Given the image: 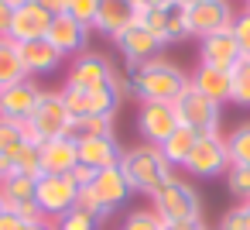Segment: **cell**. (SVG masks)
Here are the masks:
<instances>
[{
	"mask_svg": "<svg viewBox=\"0 0 250 230\" xmlns=\"http://www.w3.org/2000/svg\"><path fill=\"white\" fill-rule=\"evenodd\" d=\"M127 79H130V96L137 103H175L188 86V72L165 55H154L127 69Z\"/></svg>",
	"mask_w": 250,
	"mask_h": 230,
	"instance_id": "6da1fadb",
	"label": "cell"
},
{
	"mask_svg": "<svg viewBox=\"0 0 250 230\" xmlns=\"http://www.w3.org/2000/svg\"><path fill=\"white\" fill-rule=\"evenodd\" d=\"M120 172H124L127 185H130V192L147 196V199L175 175V168L168 165V158L161 155V148H158V144H144V141L124 148V155H120Z\"/></svg>",
	"mask_w": 250,
	"mask_h": 230,
	"instance_id": "7a4b0ae2",
	"label": "cell"
},
{
	"mask_svg": "<svg viewBox=\"0 0 250 230\" xmlns=\"http://www.w3.org/2000/svg\"><path fill=\"white\" fill-rule=\"evenodd\" d=\"M151 209L165 220V223H171V220H202V196H199V189L185 179V175H171L154 196H151Z\"/></svg>",
	"mask_w": 250,
	"mask_h": 230,
	"instance_id": "3957f363",
	"label": "cell"
},
{
	"mask_svg": "<svg viewBox=\"0 0 250 230\" xmlns=\"http://www.w3.org/2000/svg\"><path fill=\"white\" fill-rule=\"evenodd\" d=\"M24 124H28V134H31L35 144L52 141V138H65L72 117H69V110H65V103H62V90H42V96H38L31 117H28Z\"/></svg>",
	"mask_w": 250,
	"mask_h": 230,
	"instance_id": "277c9868",
	"label": "cell"
},
{
	"mask_svg": "<svg viewBox=\"0 0 250 230\" xmlns=\"http://www.w3.org/2000/svg\"><path fill=\"white\" fill-rule=\"evenodd\" d=\"M175 114H178V124L192 127L195 134H216L219 124H223V107L216 100H209L206 93H199L192 83L182 90V96L171 103Z\"/></svg>",
	"mask_w": 250,
	"mask_h": 230,
	"instance_id": "5b68a950",
	"label": "cell"
},
{
	"mask_svg": "<svg viewBox=\"0 0 250 230\" xmlns=\"http://www.w3.org/2000/svg\"><path fill=\"white\" fill-rule=\"evenodd\" d=\"M226 168H229L226 134L216 131V134H199V141H195L182 172H188L192 179H219V175H226Z\"/></svg>",
	"mask_w": 250,
	"mask_h": 230,
	"instance_id": "8992f818",
	"label": "cell"
},
{
	"mask_svg": "<svg viewBox=\"0 0 250 230\" xmlns=\"http://www.w3.org/2000/svg\"><path fill=\"white\" fill-rule=\"evenodd\" d=\"M59 90H62V103H65L69 117H117V110L124 103L113 86H100V90L59 86Z\"/></svg>",
	"mask_w": 250,
	"mask_h": 230,
	"instance_id": "52a82bcc",
	"label": "cell"
},
{
	"mask_svg": "<svg viewBox=\"0 0 250 230\" xmlns=\"http://www.w3.org/2000/svg\"><path fill=\"white\" fill-rule=\"evenodd\" d=\"M113 72L117 66L100 55V52H79L76 59H69V72H65V83L62 86H72V90H100V86H113Z\"/></svg>",
	"mask_w": 250,
	"mask_h": 230,
	"instance_id": "ba28073f",
	"label": "cell"
},
{
	"mask_svg": "<svg viewBox=\"0 0 250 230\" xmlns=\"http://www.w3.org/2000/svg\"><path fill=\"white\" fill-rule=\"evenodd\" d=\"M79 199V185L72 182V175H42L35 182V203L48 220H59L62 213H69Z\"/></svg>",
	"mask_w": 250,
	"mask_h": 230,
	"instance_id": "9c48e42d",
	"label": "cell"
},
{
	"mask_svg": "<svg viewBox=\"0 0 250 230\" xmlns=\"http://www.w3.org/2000/svg\"><path fill=\"white\" fill-rule=\"evenodd\" d=\"M185 14H188V31H192V38L216 35V31H223V28H233V21H236L233 0H199V4L185 7Z\"/></svg>",
	"mask_w": 250,
	"mask_h": 230,
	"instance_id": "30bf717a",
	"label": "cell"
},
{
	"mask_svg": "<svg viewBox=\"0 0 250 230\" xmlns=\"http://www.w3.org/2000/svg\"><path fill=\"white\" fill-rule=\"evenodd\" d=\"M141 24L161 42V45H178V42H188L192 31H188V14L185 7L171 4V7H158V11H141Z\"/></svg>",
	"mask_w": 250,
	"mask_h": 230,
	"instance_id": "8fae6325",
	"label": "cell"
},
{
	"mask_svg": "<svg viewBox=\"0 0 250 230\" xmlns=\"http://www.w3.org/2000/svg\"><path fill=\"white\" fill-rule=\"evenodd\" d=\"M178 127V114L171 103H137V134L144 144H165Z\"/></svg>",
	"mask_w": 250,
	"mask_h": 230,
	"instance_id": "7c38bea8",
	"label": "cell"
},
{
	"mask_svg": "<svg viewBox=\"0 0 250 230\" xmlns=\"http://www.w3.org/2000/svg\"><path fill=\"white\" fill-rule=\"evenodd\" d=\"M141 21V7L137 0H103L100 4V14L93 21V31H100L103 38L117 42L127 28H134Z\"/></svg>",
	"mask_w": 250,
	"mask_h": 230,
	"instance_id": "4fadbf2b",
	"label": "cell"
},
{
	"mask_svg": "<svg viewBox=\"0 0 250 230\" xmlns=\"http://www.w3.org/2000/svg\"><path fill=\"white\" fill-rule=\"evenodd\" d=\"M48 28H52V14L38 4V0H31V4L14 7V18H11V31H7V38H14L18 45H24V42H38V38H48Z\"/></svg>",
	"mask_w": 250,
	"mask_h": 230,
	"instance_id": "5bb4252c",
	"label": "cell"
},
{
	"mask_svg": "<svg viewBox=\"0 0 250 230\" xmlns=\"http://www.w3.org/2000/svg\"><path fill=\"white\" fill-rule=\"evenodd\" d=\"M240 45H236V35L233 28H223L216 35H206L199 38V66H216V69H233L240 62Z\"/></svg>",
	"mask_w": 250,
	"mask_h": 230,
	"instance_id": "9a60e30c",
	"label": "cell"
},
{
	"mask_svg": "<svg viewBox=\"0 0 250 230\" xmlns=\"http://www.w3.org/2000/svg\"><path fill=\"white\" fill-rule=\"evenodd\" d=\"M89 192L96 196V203L103 206V213H106V216H113V209H120V206L134 196V192H130V185H127V179H124V172H120V165L96 172V179L89 182Z\"/></svg>",
	"mask_w": 250,
	"mask_h": 230,
	"instance_id": "2e32d148",
	"label": "cell"
},
{
	"mask_svg": "<svg viewBox=\"0 0 250 230\" xmlns=\"http://www.w3.org/2000/svg\"><path fill=\"white\" fill-rule=\"evenodd\" d=\"M38 96H42V86H38V79H31V76L21 79V83H14V86H7V90H0V117L24 124V120L31 117Z\"/></svg>",
	"mask_w": 250,
	"mask_h": 230,
	"instance_id": "e0dca14e",
	"label": "cell"
},
{
	"mask_svg": "<svg viewBox=\"0 0 250 230\" xmlns=\"http://www.w3.org/2000/svg\"><path fill=\"white\" fill-rule=\"evenodd\" d=\"M113 45H117V52L124 55L127 69H134V66H141V62L154 59V55H161V48H165V45H161V42H158L144 24H141V21H137L134 28H127Z\"/></svg>",
	"mask_w": 250,
	"mask_h": 230,
	"instance_id": "ac0fdd59",
	"label": "cell"
},
{
	"mask_svg": "<svg viewBox=\"0 0 250 230\" xmlns=\"http://www.w3.org/2000/svg\"><path fill=\"white\" fill-rule=\"evenodd\" d=\"M89 31H93V28L79 24L76 18H69V14H55V18H52V28H48V42H52L65 59H76L79 52H86V45H89Z\"/></svg>",
	"mask_w": 250,
	"mask_h": 230,
	"instance_id": "d6986e66",
	"label": "cell"
},
{
	"mask_svg": "<svg viewBox=\"0 0 250 230\" xmlns=\"http://www.w3.org/2000/svg\"><path fill=\"white\" fill-rule=\"evenodd\" d=\"M38 161H42V175H69L79 165V148L72 138H52L38 144Z\"/></svg>",
	"mask_w": 250,
	"mask_h": 230,
	"instance_id": "ffe728a7",
	"label": "cell"
},
{
	"mask_svg": "<svg viewBox=\"0 0 250 230\" xmlns=\"http://www.w3.org/2000/svg\"><path fill=\"white\" fill-rule=\"evenodd\" d=\"M21 62H24V72H28L31 79H38V76L59 72V66L65 62V55H62L48 38H38V42H24V45H21Z\"/></svg>",
	"mask_w": 250,
	"mask_h": 230,
	"instance_id": "44dd1931",
	"label": "cell"
},
{
	"mask_svg": "<svg viewBox=\"0 0 250 230\" xmlns=\"http://www.w3.org/2000/svg\"><path fill=\"white\" fill-rule=\"evenodd\" d=\"M76 148H79V165H86L93 172H103V168L120 165V155H124L117 134L113 138H89V141H79Z\"/></svg>",
	"mask_w": 250,
	"mask_h": 230,
	"instance_id": "7402d4cb",
	"label": "cell"
},
{
	"mask_svg": "<svg viewBox=\"0 0 250 230\" xmlns=\"http://www.w3.org/2000/svg\"><path fill=\"white\" fill-rule=\"evenodd\" d=\"M28 144H35L31 134H28V124L0 117V172L7 175V172H11V161H14Z\"/></svg>",
	"mask_w": 250,
	"mask_h": 230,
	"instance_id": "603a6c76",
	"label": "cell"
},
{
	"mask_svg": "<svg viewBox=\"0 0 250 230\" xmlns=\"http://www.w3.org/2000/svg\"><path fill=\"white\" fill-rule=\"evenodd\" d=\"M188 83L206 93L209 100H216L219 107L229 103V72L226 69H216V66H195V72H188Z\"/></svg>",
	"mask_w": 250,
	"mask_h": 230,
	"instance_id": "cb8c5ba5",
	"label": "cell"
},
{
	"mask_svg": "<svg viewBox=\"0 0 250 230\" xmlns=\"http://www.w3.org/2000/svg\"><path fill=\"white\" fill-rule=\"evenodd\" d=\"M35 182L31 175H21V172H7L0 179V199H4V209H18L24 203H35Z\"/></svg>",
	"mask_w": 250,
	"mask_h": 230,
	"instance_id": "d4e9b609",
	"label": "cell"
},
{
	"mask_svg": "<svg viewBox=\"0 0 250 230\" xmlns=\"http://www.w3.org/2000/svg\"><path fill=\"white\" fill-rule=\"evenodd\" d=\"M195 141H199V134H195L192 127L178 124V127L168 134V141H165V144H158V148H161V155L168 158V165H171V168H185V161H188V155H192Z\"/></svg>",
	"mask_w": 250,
	"mask_h": 230,
	"instance_id": "484cf974",
	"label": "cell"
},
{
	"mask_svg": "<svg viewBox=\"0 0 250 230\" xmlns=\"http://www.w3.org/2000/svg\"><path fill=\"white\" fill-rule=\"evenodd\" d=\"M21 79H28L24 62H21V45L4 35L0 38V90H7V86H14Z\"/></svg>",
	"mask_w": 250,
	"mask_h": 230,
	"instance_id": "4316f807",
	"label": "cell"
},
{
	"mask_svg": "<svg viewBox=\"0 0 250 230\" xmlns=\"http://www.w3.org/2000/svg\"><path fill=\"white\" fill-rule=\"evenodd\" d=\"M113 134H117V117H72L65 138H72L79 144L89 138H113Z\"/></svg>",
	"mask_w": 250,
	"mask_h": 230,
	"instance_id": "83f0119b",
	"label": "cell"
},
{
	"mask_svg": "<svg viewBox=\"0 0 250 230\" xmlns=\"http://www.w3.org/2000/svg\"><path fill=\"white\" fill-rule=\"evenodd\" d=\"M226 151H229V165L250 168V120L236 124V127L226 134Z\"/></svg>",
	"mask_w": 250,
	"mask_h": 230,
	"instance_id": "f1b7e54d",
	"label": "cell"
},
{
	"mask_svg": "<svg viewBox=\"0 0 250 230\" xmlns=\"http://www.w3.org/2000/svg\"><path fill=\"white\" fill-rule=\"evenodd\" d=\"M229 103L250 107V59H240L229 69Z\"/></svg>",
	"mask_w": 250,
	"mask_h": 230,
	"instance_id": "f546056e",
	"label": "cell"
},
{
	"mask_svg": "<svg viewBox=\"0 0 250 230\" xmlns=\"http://www.w3.org/2000/svg\"><path fill=\"white\" fill-rule=\"evenodd\" d=\"M223 182H226L229 196H236L240 203H250V168H243V165H229L226 175H223Z\"/></svg>",
	"mask_w": 250,
	"mask_h": 230,
	"instance_id": "4dcf8cb0",
	"label": "cell"
},
{
	"mask_svg": "<svg viewBox=\"0 0 250 230\" xmlns=\"http://www.w3.org/2000/svg\"><path fill=\"white\" fill-rule=\"evenodd\" d=\"M161 216L151 209V206H137V209H130L127 216H124V223H120V230H161Z\"/></svg>",
	"mask_w": 250,
	"mask_h": 230,
	"instance_id": "1f68e13d",
	"label": "cell"
},
{
	"mask_svg": "<svg viewBox=\"0 0 250 230\" xmlns=\"http://www.w3.org/2000/svg\"><path fill=\"white\" fill-rule=\"evenodd\" d=\"M59 230H100V220L93 213H86L83 206H72L69 213H62L59 220Z\"/></svg>",
	"mask_w": 250,
	"mask_h": 230,
	"instance_id": "d6a6232c",
	"label": "cell"
},
{
	"mask_svg": "<svg viewBox=\"0 0 250 230\" xmlns=\"http://www.w3.org/2000/svg\"><path fill=\"white\" fill-rule=\"evenodd\" d=\"M216 230H250V203H236V206H229V209L219 216Z\"/></svg>",
	"mask_w": 250,
	"mask_h": 230,
	"instance_id": "836d02e7",
	"label": "cell"
},
{
	"mask_svg": "<svg viewBox=\"0 0 250 230\" xmlns=\"http://www.w3.org/2000/svg\"><path fill=\"white\" fill-rule=\"evenodd\" d=\"M100 4H103V0H69V4H65V14H69V18H76L79 24L93 28L96 14H100Z\"/></svg>",
	"mask_w": 250,
	"mask_h": 230,
	"instance_id": "e575fe53",
	"label": "cell"
},
{
	"mask_svg": "<svg viewBox=\"0 0 250 230\" xmlns=\"http://www.w3.org/2000/svg\"><path fill=\"white\" fill-rule=\"evenodd\" d=\"M11 172H21V175H31V179H42V161H38V144H28L14 161H11Z\"/></svg>",
	"mask_w": 250,
	"mask_h": 230,
	"instance_id": "d590c367",
	"label": "cell"
},
{
	"mask_svg": "<svg viewBox=\"0 0 250 230\" xmlns=\"http://www.w3.org/2000/svg\"><path fill=\"white\" fill-rule=\"evenodd\" d=\"M233 35H236L240 55H243V59H250V11H236V21H233Z\"/></svg>",
	"mask_w": 250,
	"mask_h": 230,
	"instance_id": "8d00e7d4",
	"label": "cell"
},
{
	"mask_svg": "<svg viewBox=\"0 0 250 230\" xmlns=\"http://www.w3.org/2000/svg\"><path fill=\"white\" fill-rule=\"evenodd\" d=\"M28 223L14 213V209H4V213H0V230H24Z\"/></svg>",
	"mask_w": 250,
	"mask_h": 230,
	"instance_id": "74e56055",
	"label": "cell"
},
{
	"mask_svg": "<svg viewBox=\"0 0 250 230\" xmlns=\"http://www.w3.org/2000/svg\"><path fill=\"white\" fill-rule=\"evenodd\" d=\"M69 175H72V182H76L79 189H86V185H89V182L96 179V172H93V168H86V165H76V168H72Z\"/></svg>",
	"mask_w": 250,
	"mask_h": 230,
	"instance_id": "f35d334b",
	"label": "cell"
},
{
	"mask_svg": "<svg viewBox=\"0 0 250 230\" xmlns=\"http://www.w3.org/2000/svg\"><path fill=\"white\" fill-rule=\"evenodd\" d=\"M161 230H209L206 220H171V223H161Z\"/></svg>",
	"mask_w": 250,
	"mask_h": 230,
	"instance_id": "ab89813d",
	"label": "cell"
},
{
	"mask_svg": "<svg viewBox=\"0 0 250 230\" xmlns=\"http://www.w3.org/2000/svg\"><path fill=\"white\" fill-rule=\"evenodd\" d=\"M14 213H18V216H21L24 223H35V220H42V216H45V213L38 209V203H24V206H18Z\"/></svg>",
	"mask_w": 250,
	"mask_h": 230,
	"instance_id": "60d3db41",
	"label": "cell"
},
{
	"mask_svg": "<svg viewBox=\"0 0 250 230\" xmlns=\"http://www.w3.org/2000/svg\"><path fill=\"white\" fill-rule=\"evenodd\" d=\"M11 18H14V7L7 4V0H0V38L11 31Z\"/></svg>",
	"mask_w": 250,
	"mask_h": 230,
	"instance_id": "b9f144b4",
	"label": "cell"
},
{
	"mask_svg": "<svg viewBox=\"0 0 250 230\" xmlns=\"http://www.w3.org/2000/svg\"><path fill=\"white\" fill-rule=\"evenodd\" d=\"M38 4L55 18V14H65V4H69V0H38Z\"/></svg>",
	"mask_w": 250,
	"mask_h": 230,
	"instance_id": "7bdbcfd3",
	"label": "cell"
},
{
	"mask_svg": "<svg viewBox=\"0 0 250 230\" xmlns=\"http://www.w3.org/2000/svg\"><path fill=\"white\" fill-rule=\"evenodd\" d=\"M175 0H137V7L141 11H158V7H171Z\"/></svg>",
	"mask_w": 250,
	"mask_h": 230,
	"instance_id": "ee69618b",
	"label": "cell"
},
{
	"mask_svg": "<svg viewBox=\"0 0 250 230\" xmlns=\"http://www.w3.org/2000/svg\"><path fill=\"white\" fill-rule=\"evenodd\" d=\"M24 230H59V223H55V220H48V216H42V220H35V223H28Z\"/></svg>",
	"mask_w": 250,
	"mask_h": 230,
	"instance_id": "f6af8a7d",
	"label": "cell"
},
{
	"mask_svg": "<svg viewBox=\"0 0 250 230\" xmlns=\"http://www.w3.org/2000/svg\"><path fill=\"white\" fill-rule=\"evenodd\" d=\"M178 7H192V4H199V0H175Z\"/></svg>",
	"mask_w": 250,
	"mask_h": 230,
	"instance_id": "bcb514c9",
	"label": "cell"
},
{
	"mask_svg": "<svg viewBox=\"0 0 250 230\" xmlns=\"http://www.w3.org/2000/svg\"><path fill=\"white\" fill-rule=\"evenodd\" d=\"M11 7H21V4H31V0H7Z\"/></svg>",
	"mask_w": 250,
	"mask_h": 230,
	"instance_id": "7dc6e473",
	"label": "cell"
},
{
	"mask_svg": "<svg viewBox=\"0 0 250 230\" xmlns=\"http://www.w3.org/2000/svg\"><path fill=\"white\" fill-rule=\"evenodd\" d=\"M243 11H250V0H243Z\"/></svg>",
	"mask_w": 250,
	"mask_h": 230,
	"instance_id": "c3c4849f",
	"label": "cell"
},
{
	"mask_svg": "<svg viewBox=\"0 0 250 230\" xmlns=\"http://www.w3.org/2000/svg\"><path fill=\"white\" fill-rule=\"evenodd\" d=\"M0 213H4V199H0Z\"/></svg>",
	"mask_w": 250,
	"mask_h": 230,
	"instance_id": "681fc988",
	"label": "cell"
},
{
	"mask_svg": "<svg viewBox=\"0 0 250 230\" xmlns=\"http://www.w3.org/2000/svg\"><path fill=\"white\" fill-rule=\"evenodd\" d=\"M0 179H4V172H0Z\"/></svg>",
	"mask_w": 250,
	"mask_h": 230,
	"instance_id": "f907efd6",
	"label": "cell"
}]
</instances>
